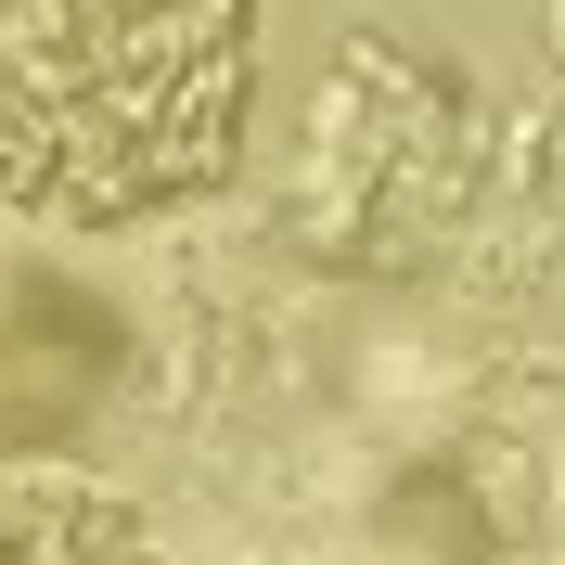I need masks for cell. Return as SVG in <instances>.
<instances>
[{
    "mask_svg": "<svg viewBox=\"0 0 565 565\" xmlns=\"http://www.w3.org/2000/svg\"><path fill=\"white\" fill-rule=\"evenodd\" d=\"M257 90V0H0V206L168 218L193 206Z\"/></svg>",
    "mask_w": 565,
    "mask_h": 565,
    "instance_id": "obj_1",
    "label": "cell"
},
{
    "mask_svg": "<svg viewBox=\"0 0 565 565\" xmlns=\"http://www.w3.org/2000/svg\"><path fill=\"white\" fill-rule=\"evenodd\" d=\"M0 565H141L129 514L77 476H13L0 489Z\"/></svg>",
    "mask_w": 565,
    "mask_h": 565,
    "instance_id": "obj_2",
    "label": "cell"
},
{
    "mask_svg": "<svg viewBox=\"0 0 565 565\" xmlns=\"http://www.w3.org/2000/svg\"><path fill=\"white\" fill-rule=\"evenodd\" d=\"M553 39H565V0H553Z\"/></svg>",
    "mask_w": 565,
    "mask_h": 565,
    "instance_id": "obj_3",
    "label": "cell"
}]
</instances>
